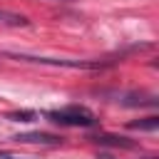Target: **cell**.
<instances>
[{"mask_svg": "<svg viewBox=\"0 0 159 159\" xmlns=\"http://www.w3.org/2000/svg\"><path fill=\"white\" fill-rule=\"evenodd\" d=\"M10 60H22V62H35L45 67H65V70H99L104 62L99 60H72V57H47V55H25V52H5Z\"/></svg>", "mask_w": 159, "mask_h": 159, "instance_id": "obj_1", "label": "cell"}, {"mask_svg": "<svg viewBox=\"0 0 159 159\" xmlns=\"http://www.w3.org/2000/svg\"><path fill=\"white\" fill-rule=\"evenodd\" d=\"M50 122L55 124H62V127H94L97 124V117L87 109V107H80V104H70V107H62V109H52L45 114Z\"/></svg>", "mask_w": 159, "mask_h": 159, "instance_id": "obj_2", "label": "cell"}, {"mask_svg": "<svg viewBox=\"0 0 159 159\" xmlns=\"http://www.w3.org/2000/svg\"><path fill=\"white\" fill-rule=\"evenodd\" d=\"M12 142H25V144H60L62 137L50 134V132H27V134H15Z\"/></svg>", "mask_w": 159, "mask_h": 159, "instance_id": "obj_3", "label": "cell"}, {"mask_svg": "<svg viewBox=\"0 0 159 159\" xmlns=\"http://www.w3.org/2000/svg\"><path fill=\"white\" fill-rule=\"evenodd\" d=\"M0 25L5 27H27L30 20L20 12H10V10H0Z\"/></svg>", "mask_w": 159, "mask_h": 159, "instance_id": "obj_4", "label": "cell"}, {"mask_svg": "<svg viewBox=\"0 0 159 159\" xmlns=\"http://www.w3.org/2000/svg\"><path fill=\"white\" fill-rule=\"evenodd\" d=\"M92 142L97 144H112V147H124V149H132L134 142H129L127 137H112V134H97V137H89Z\"/></svg>", "mask_w": 159, "mask_h": 159, "instance_id": "obj_5", "label": "cell"}, {"mask_svg": "<svg viewBox=\"0 0 159 159\" xmlns=\"http://www.w3.org/2000/svg\"><path fill=\"white\" fill-rule=\"evenodd\" d=\"M129 129H139V132H157L159 129V117H147L139 122H132Z\"/></svg>", "mask_w": 159, "mask_h": 159, "instance_id": "obj_6", "label": "cell"}, {"mask_svg": "<svg viewBox=\"0 0 159 159\" xmlns=\"http://www.w3.org/2000/svg\"><path fill=\"white\" fill-rule=\"evenodd\" d=\"M37 114L35 112H30V109H22V112H10L7 114V119H12V122H32Z\"/></svg>", "mask_w": 159, "mask_h": 159, "instance_id": "obj_7", "label": "cell"}, {"mask_svg": "<svg viewBox=\"0 0 159 159\" xmlns=\"http://www.w3.org/2000/svg\"><path fill=\"white\" fill-rule=\"evenodd\" d=\"M0 159H20V157H15V154H0Z\"/></svg>", "mask_w": 159, "mask_h": 159, "instance_id": "obj_8", "label": "cell"}, {"mask_svg": "<svg viewBox=\"0 0 159 159\" xmlns=\"http://www.w3.org/2000/svg\"><path fill=\"white\" fill-rule=\"evenodd\" d=\"M99 159H112V157H99ZM147 159H157V157H147Z\"/></svg>", "mask_w": 159, "mask_h": 159, "instance_id": "obj_9", "label": "cell"}]
</instances>
